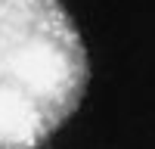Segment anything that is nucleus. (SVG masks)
<instances>
[{
    "instance_id": "obj_1",
    "label": "nucleus",
    "mask_w": 155,
    "mask_h": 149,
    "mask_svg": "<svg viewBox=\"0 0 155 149\" xmlns=\"http://www.w3.org/2000/svg\"><path fill=\"white\" fill-rule=\"evenodd\" d=\"M87 84V47L62 0H0V149H44Z\"/></svg>"
}]
</instances>
